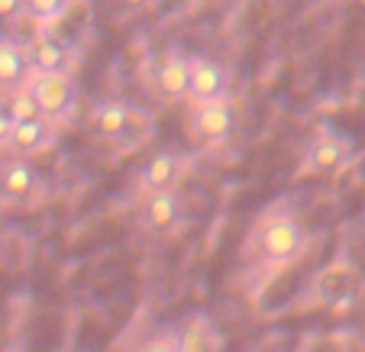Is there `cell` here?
I'll return each instance as SVG.
<instances>
[{
    "label": "cell",
    "mask_w": 365,
    "mask_h": 352,
    "mask_svg": "<svg viewBox=\"0 0 365 352\" xmlns=\"http://www.w3.org/2000/svg\"><path fill=\"white\" fill-rule=\"evenodd\" d=\"M307 229L291 210L272 207L255 217L242 242V259L255 269H284L307 252Z\"/></svg>",
    "instance_id": "cell-1"
},
{
    "label": "cell",
    "mask_w": 365,
    "mask_h": 352,
    "mask_svg": "<svg viewBox=\"0 0 365 352\" xmlns=\"http://www.w3.org/2000/svg\"><path fill=\"white\" fill-rule=\"evenodd\" d=\"M91 130L101 139L120 145L123 152H133L143 143H149L152 136V117L139 107H133L130 100H120V97H110V100H101L94 110L88 113Z\"/></svg>",
    "instance_id": "cell-2"
},
{
    "label": "cell",
    "mask_w": 365,
    "mask_h": 352,
    "mask_svg": "<svg viewBox=\"0 0 365 352\" xmlns=\"http://www.w3.org/2000/svg\"><path fill=\"white\" fill-rule=\"evenodd\" d=\"M236 110L233 97L227 100H204V104H187L185 113V136L197 149H217V145L230 143V136L236 133Z\"/></svg>",
    "instance_id": "cell-3"
},
{
    "label": "cell",
    "mask_w": 365,
    "mask_h": 352,
    "mask_svg": "<svg viewBox=\"0 0 365 352\" xmlns=\"http://www.w3.org/2000/svg\"><path fill=\"white\" fill-rule=\"evenodd\" d=\"M26 90L33 94L36 107L46 120H52L56 126L68 123L71 117L78 113V84H75V75H29L26 81Z\"/></svg>",
    "instance_id": "cell-4"
},
{
    "label": "cell",
    "mask_w": 365,
    "mask_h": 352,
    "mask_svg": "<svg viewBox=\"0 0 365 352\" xmlns=\"http://www.w3.org/2000/svg\"><path fill=\"white\" fill-rule=\"evenodd\" d=\"M352 155H356V143H352L349 136L324 130L310 139V145L304 149L297 175H301V178H327V175L343 172L352 162Z\"/></svg>",
    "instance_id": "cell-5"
},
{
    "label": "cell",
    "mask_w": 365,
    "mask_h": 352,
    "mask_svg": "<svg viewBox=\"0 0 365 352\" xmlns=\"http://www.w3.org/2000/svg\"><path fill=\"white\" fill-rule=\"evenodd\" d=\"M29 48V65L36 75H75L78 56L75 48L52 29H39L33 39L26 42Z\"/></svg>",
    "instance_id": "cell-6"
},
{
    "label": "cell",
    "mask_w": 365,
    "mask_h": 352,
    "mask_svg": "<svg viewBox=\"0 0 365 352\" xmlns=\"http://www.w3.org/2000/svg\"><path fill=\"white\" fill-rule=\"evenodd\" d=\"M233 90V75L214 56H191V84H187V104L204 100H227Z\"/></svg>",
    "instance_id": "cell-7"
},
{
    "label": "cell",
    "mask_w": 365,
    "mask_h": 352,
    "mask_svg": "<svg viewBox=\"0 0 365 352\" xmlns=\"http://www.w3.org/2000/svg\"><path fill=\"white\" fill-rule=\"evenodd\" d=\"M187 84H191V56L181 48H168L152 71V94L165 104H187Z\"/></svg>",
    "instance_id": "cell-8"
},
{
    "label": "cell",
    "mask_w": 365,
    "mask_h": 352,
    "mask_svg": "<svg viewBox=\"0 0 365 352\" xmlns=\"http://www.w3.org/2000/svg\"><path fill=\"white\" fill-rule=\"evenodd\" d=\"M39 187H42V178L29 159L7 155V159L0 162V204H7V207L29 204L39 194Z\"/></svg>",
    "instance_id": "cell-9"
},
{
    "label": "cell",
    "mask_w": 365,
    "mask_h": 352,
    "mask_svg": "<svg viewBox=\"0 0 365 352\" xmlns=\"http://www.w3.org/2000/svg\"><path fill=\"white\" fill-rule=\"evenodd\" d=\"M185 220V200H181L178 187L175 191H155V194H143L139 204V223L155 236H168L181 227Z\"/></svg>",
    "instance_id": "cell-10"
},
{
    "label": "cell",
    "mask_w": 365,
    "mask_h": 352,
    "mask_svg": "<svg viewBox=\"0 0 365 352\" xmlns=\"http://www.w3.org/2000/svg\"><path fill=\"white\" fill-rule=\"evenodd\" d=\"M187 155L178 149H162L155 152L136 175L139 194H155V191H175L181 181V175L187 172Z\"/></svg>",
    "instance_id": "cell-11"
},
{
    "label": "cell",
    "mask_w": 365,
    "mask_h": 352,
    "mask_svg": "<svg viewBox=\"0 0 365 352\" xmlns=\"http://www.w3.org/2000/svg\"><path fill=\"white\" fill-rule=\"evenodd\" d=\"M58 139V126L46 117H33V120H20L14 126V136H10L7 155L14 159H36V155L48 152Z\"/></svg>",
    "instance_id": "cell-12"
},
{
    "label": "cell",
    "mask_w": 365,
    "mask_h": 352,
    "mask_svg": "<svg viewBox=\"0 0 365 352\" xmlns=\"http://www.w3.org/2000/svg\"><path fill=\"white\" fill-rule=\"evenodd\" d=\"M29 75H33V65H29L26 42L4 36V39H0V97L26 88Z\"/></svg>",
    "instance_id": "cell-13"
},
{
    "label": "cell",
    "mask_w": 365,
    "mask_h": 352,
    "mask_svg": "<svg viewBox=\"0 0 365 352\" xmlns=\"http://www.w3.org/2000/svg\"><path fill=\"white\" fill-rule=\"evenodd\" d=\"M175 339H178V352H220L223 346L217 326L207 317H191L175 333Z\"/></svg>",
    "instance_id": "cell-14"
},
{
    "label": "cell",
    "mask_w": 365,
    "mask_h": 352,
    "mask_svg": "<svg viewBox=\"0 0 365 352\" xmlns=\"http://www.w3.org/2000/svg\"><path fill=\"white\" fill-rule=\"evenodd\" d=\"M71 0H23V20L36 29H52L68 16Z\"/></svg>",
    "instance_id": "cell-15"
},
{
    "label": "cell",
    "mask_w": 365,
    "mask_h": 352,
    "mask_svg": "<svg viewBox=\"0 0 365 352\" xmlns=\"http://www.w3.org/2000/svg\"><path fill=\"white\" fill-rule=\"evenodd\" d=\"M4 104H7L10 117H14L16 123H20V120L42 117L39 107H36V100H33V94H29L26 88H20V90H14V94H7V97H4Z\"/></svg>",
    "instance_id": "cell-16"
},
{
    "label": "cell",
    "mask_w": 365,
    "mask_h": 352,
    "mask_svg": "<svg viewBox=\"0 0 365 352\" xmlns=\"http://www.w3.org/2000/svg\"><path fill=\"white\" fill-rule=\"evenodd\" d=\"M136 352H178V339H175V333H155Z\"/></svg>",
    "instance_id": "cell-17"
},
{
    "label": "cell",
    "mask_w": 365,
    "mask_h": 352,
    "mask_svg": "<svg viewBox=\"0 0 365 352\" xmlns=\"http://www.w3.org/2000/svg\"><path fill=\"white\" fill-rule=\"evenodd\" d=\"M14 126H16V120L10 117L7 104H4V97H0V152H7L10 136H14Z\"/></svg>",
    "instance_id": "cell-18"
},
{
    "label": "cell",
    "mask_w": 365,
    "mask_h": 352,
    "mask_svg": "<svg viewBox=\"0 0 365 352\" xmlns=\"http://www.w3.org/2000/svg\"><path fill=\"white\" fill-rule=\"evenodd\" d=\"M23 16V0H0V20H16Z\"/></svg>",
    "instance_id": "cell-19"
},
{
    "label": "cell",
    "mask_w": 365,
    "mask_h": 352,
    "mask_svg": "<svg viewBox=\"0 0 365 352\" xmlns=\"http://www.w3.org/2000/svg\"><path fill=\"white\" fill-rule=\"evenodd\" d=\"M117 4L120 14H139V10H145L152 4V0H113Z\"/></svg>",
    "instance_id": "cell-20"
}]
</instances>
